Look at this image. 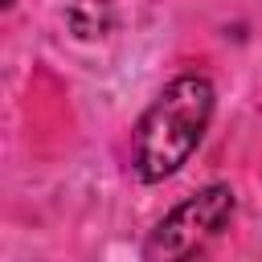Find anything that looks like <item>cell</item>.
<instances>
[{"label": "cell", "mask_w": 262, "mask_h": 262, "mask_svg": "<svg viewBox=\"0 0 262 262\" xmlns=\"http://www.w3.org/2000/svg\"><path fill=\"white\" fill-rule=\"evenodd\" d=\"M233 213V192L225 184H209L205 192L188 196L184 205H176L147 237L143 258L147 262H188L192 254H201V246L209 237L221 233V225Z\"/></svg>", "instance_id": "obj_2"}, {"label": "cell", "mask_w": 262, "mask_h": 262, "mask_svg": "<svg viewBox=\"0 0 262 262\" xmlns=\"http://www.w3.org/2000/svg\"><path fill=\"white\" fill-rule=\"evenodd\" d=\"M209 119H213V82L201 74L172 78L135 127L131 160H135L139 180L156 184V180L172 176L196 151Z\"/></svg>", "instance_id": "obj_1"}]
</instances>
